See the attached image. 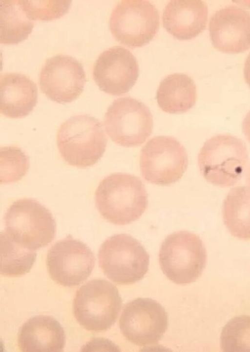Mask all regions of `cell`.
I'll list each match as a JSON object with an SVG mask.
<instances>
[{
  "instance_id": "6da1fadb",
  "label": "cell",
  "mask_w": 250,
  "mask_h": 352,
  "mask_svg": "<svg viewBox=\"0 0 250 352\" xmlns=\"http://www.w3.org/2000/svg\"><path fill=\"white\" fill-rule=\"evenodd\" d=\"M96 206L101 215L117 225L138 219L148 206L146 187L138 177L116 173L104 178L95 191Z\"/></svg>"
},
{
  "instance_id": "7a4b0ae2",
  "label": "cell",
  "mask_w": 250,
  "mask_h": 352,
  "mask_svg": "<svg viewBox=\"0 0 250 352\" xmlns=\"http://www.w3.org/2000/svg\"><path fill=\"white\" fill-rule=\"evenodd\" d=\"M57 143L61 157L68 164L84 168L101 158L107 138L99 120L89 115H78L61 124Z\"/></svg>"
},
{
  "instance_id": "3957f363",
  "label": "cell",
  "mask_w": 250,
  "mask_h": 352,
  "mask_svg": "<svg viewBox=\"0 0 250 352\" xmlns=\"http://www.w3.org/2000/svg\"><path fill=\"white\" fill-rule=\"evenodd\" d=\"M248 159V150L243 140L218 134L204 143L197 160L200 173L208 182L226 188L240 179Z\"/></svg>"
},
{
  "instance_id": "277c9868",
  "label": "cell",
  "mask_w": 250,
  "mask_h": 352,
  "mask_svg": "<svg viewBox=\"0 0 250 352\" xmlns=\"http://www.w3.org/2000/svg\"><path fill=\"white\" fill-rule=\"evenodd\" d=\"M204 244L197 235L179 231L168 235L160 246V267L168 279L177 284L195 281L202 274L207 263Z\"/></svg>"
},
{
  "instance_id": "5b68a950",
  "label": "cell",
  "mask_w": 250,
  "mask_h": 352,
  "mask_svg": "<svg viewBox=\"0 0 250 352\" xmlns=\"http://www.w3.org/2000/svg\"><path fill=\"white\" fill-rule=\"evenodd\" d=\"M5 233L18 243L37 250L48 246L56 235V223L51 212L37 200L14 201L4 215Z\"/></svg>"
},
{
  "instance_id": "8992f818",
  "label": "cell",
  "mask_w": 250,
  "mask_h": 352,
  "mask_svg": "<svg viewBox=\"0 0 250 352\" xmlns=\"http://www.w3.org/2000/svg\"><path fill=\"white\" fill-rule=\"evenodd\" d=\"M99 266L114 283L128 285L141 280L148 270L149 255L142 244L126 234L107 238L98 251Z\"/></svg>"
},
{
  "instance_id": "52a82bcc",
  "label": "cell",
  "mask_w": 250,
  "mask_h": 352,
  "mask_svg": "<svg viewBox=\"0 0 250 352\" xmlns=\"http://www.w3.org/2000/svg\"><path fill=\"white\" fill-rule=\"evenodd\" d=\"M122 305L117 287L102 279L90 280L77 291L73 312L78 323L88 331H105L116 321Z\"/></svg>"
},
{
  "instance_id": "ba28073f",
  "label": "cell",
  "mask_w": 250,
  "mask_h": 352,
  "mask_svg": "<svg viewBox=\"0 0 250 352\" xmlns=\"http://www.w3.org/2000/svg\"><path fill=\"white\" fill-rule=\"evenodd\" d=\"M104 125L110 139L118 145L136 147L152 134L153 116L142 102L129 97L113 101L105 114Z\"/></svg>"
},
{
  "instance_id": "9c48e42d",
  "label": "cell",
  "mask_w": 250,
  "mask_h": 352,
  "mask_svg": "<svg viewBox=\"0 0 250 352\" xmlns=\"http://www.w3.org/2000/svg\"><path fill=\"white\" fill-rule=\"evenodd\" d=\"M188 156L184 146L175 138L156 136L140 152L142 176L152 184L167 186L179 180L186 171Z\"/></svg>"
},
{
  "instance_id": "30bf717a",
  "label": "cell",
  "mask_w": 250,
  "mask_h": 352,
  "mask_svg": "<svg viewBox=\"0 0 250 352\" xmlns=\"http://www.w3.org/2000/svg\"><path fill=\"white\" fill-rule=\"evenodd\" d=\"M160 25L159 12L146 0H122L113 9L109 28L114 38L130 48L149 43Z\"/></svg>"
},
{
  "instance_id": "8fae6325",
  "label": "cell",
  "mask_w": 250,
  "mask_h": 352,
  "mask_svg": "<svg viewBox=\"0 0 250 352\" xmlns=\"http://www.w3.org/2000/svg\"><path fill=\"white\" fill-rule=\"evenodd\" d=\"M120 331L130 342L139 346L157 344L168 327L165 308L149 298H138L124 307L120 321Z\"/></svg>"
},
{
  "instance_id": "7c38bea8",
  "label": "cell",
  "mask_w": 250,
  "mask_h": 352,
  "mask_svg": "<svg viewBox=\"0 0 250 352\" xmlns=\"http://www.w3.org/2000/svg\"><path fill=\"white\" fill-rule=\"evenodd\" d=\"M95 263L90 248L70 235L57 241L47 254L46 265L50 277L66 287L82 283L90 275Z\"/></svg>"
},
{
  "instance_id": "4fadbf2b",
  "label": "cell",
  "mask_w": 250,
  "mask_h": 352,
  "mask_svg": "<svg viewBox=\"0 0 250 352\" xmlns=\"http://www.w3.org/2000/svg\"><path fill=\"white\" fill-rule=\"evenodd\" d=\"M86 82L81 63L74 58L57 55L46 59L40 74L42 92L58 103H70L83 93Z\"/></svg>"
},
{
  "instance_id": "5bb4252c",
  "label": "cell",
  "mask_w": 250,
  "mask_h": 352,
  "mask_svg": "<svg viewBox=\"0 0 250 352\" xmlns=\"http://www.w3.org/2000/svg\"><path fill=\"white\" fill-rule=\"evenodd\" d=\"M92 76L101 90L112 96H120L135 85L139 76V66L129 50L115 46L99 56Z\"/></svg>"
},
{
  "instance_id": "9a60e30c",
  "label": "cell",
  "mask_w": 250,
  "mask_h": 352,
  "mask_svg": "<svg viewBox=\"0 0 250 352\" xmlns=\"http://www.w3.org/2000/svg\"><path fill=\"white\" fill-rule=\"evenodd\" d=\"M213 46L226 54H238L250 48V12L234 5L215 12L209 23Z\"/></svg>"
},
{
  "instance_id": "2e32d148",
  "label": "cell",
  "mask_w": 250,
  "mask_h": 352,
  "mask_svg": "<svg viewBox=\"0 0 250 352\" xmlns=\"http://www.w3.org/2000/svg\"><path fill=\"white\" fill-rule=\"evenodd\" d=\"M208 9L201 0H171L163 14V26L179 40L196 37L206 28Z\"/></svg>"
},
{
  "instance_id": "e0dca14e",
  "label": "cell",
  "mask_w": 250,
  "mask_h": 352,
  "mask_svg": "<svg viewBox=\"0 0 250 352\" xmlns=\"http://www.w3.org/2000/svg\"><path fill=\"white\" fill-rule=\"evenodd\" d=\"M18 344L22 352H62L65 344V332L52 316L36 315L20 328Z\"/></svg>"
},
{
  "instance_id": "ac0fdd59",
  "label": "cell",
  "mask_w": 250,
  "mask_h": 352,
  "mask_svg": "<svg viewBox=\"0 0 250 352\" xmlns=\"http://www.w3.org/2000/svg\"><path fill=\"white\" fill-rule=\"evenodd\" d=\"M0 91V112L9 118H21L28 116L38 102L36 84L22 74H1Z\"/></svg>"
},
{
  "instance_id": "d6986e66",
  "label": "cell",
  "mask_w": 250,
  "mask_h": 352,
  "mask_svg": "<svg viewBox=\"0 0 250 352\" xmlns=\"http://www.w3.org/2000/svg\"><path fill=\"white\" fill-rule=\"evenodd\" d=\"M196 98L195 82L184 74L175 73L167 76L160 82L156 92L158 106L169 114L188 112L195 105Z\"/></svg>"
},
{
  "instance_id": "ffe728a7",
  "label": "cell",
  "mask_w": 250,
  "mask_h": 352,
  "mask_svg": "<svg viewBox=\"0 0 250 352\" xmlns=\"http://www.w3.org/2000/svg\"><path fill=\"white\" fill-rule=\"evenodd\" d=\"M224 224L232 235L242 240L250 239V189L240 186L232 188L223 205Z\"/></svg>"
},
{
  "instance_id": "44dd1931",
  "label": "cell",
  "mask_w": 250,
  "mask_h": 352,
  "mask_svg": "<svg viewBox=\"0 0 250 352\" xmlns=\"http://www.w3.org/2000/svg\"><path fill=\"white\" fill-rule=\"evenodd\" d=\"M0 43L17 44L31 33L33 21L23 10L20 0H1Z\"/></svg>"
},
{
  "instance_id": "7402d4cb",
  "label": "cell",
  "mask_w": 250,
  "mask_h": 352,
  "mask_svg": "<svg viewBox=\"0 0 250 352\" xmlns=\"http://www.w3.org/2000/svg\"><path fill=\"white\" fill-rule=\"evenodd\" d=\"M37 252L11 238L5 232L0 234V274L19 276L30 272L36 259Z\"/></svg>"
},
{
  "instance_id": "603a6c76",
  "label": "cell",
  "mask_w": 250,
  "mask_h": 352,
  "mask_svg": "<svg viewBox=\"0 0 250 352\" xmlns=\"http://www.w3.org/2000/svg\"><path fill=\"white\" fill-rule=\"evenodd\" d=\"M220 347L226 352H250V315H239L228 322L221 332Z\"/></svg>"
},
{
  "instance_id": "cb8c5ba5",
  "label": "cell",
  "mask_w": 250,
  "mask_h": 352,
  "mask_svg": "<svg viewBox=\"0 0 250 352\" xmlns=\"http://www.w3.org/2000/svg\"><path fill=\"white\" fill-rule=\"evenodd\" d=\"M0 158L1 184L17 182L28 172L29 157L21 148L17 146L1 147Z\"/></svg>"
},
{
  "instance_id": "d4e9b609",
  "label": "cell",
  "mask_w": 250,
  "mask_h": 352,
  "mask_svg": "<svg viewBox=\"0 0 250 352\" xmlns=\"http://www.w3.org/2000/svg\"><path fill=\"white\" fill-rule=\"evenodd\" d=\"M20 2L23 10L32 21L60 18L68 11L72 2L70 0H20Z\"/></svg>"
},
{
  "instance_id": "484cf974",
  "label": "cell",
  "mask_w": 250,
  "mask_h": 352,
  "mask_svg": "<svg viewBox=\"0 0 250 352\" xmlns=\"http://www.w3.org/2000/svg\"><path fill=\"white\" fill-rule=\"evenodd\" d=\"M242 131L245 137L250 143V111L246 115L243 120Z\"/></svg>"
},
{
  "instance_id": "4316f807",
  "label": "cell",
  "mask_w": 250,
  "mask_h": 352,
  "mask_svg": "<svg viewBox=\"0 0 250 352\" xmlns=\"http://www.w3.org/2000/svg\"><path fill=\"white\" fill-rule=\"evenodd\" d=\"M244 77L246 83L250 88V52L248 54L245 62Z\"/></svg>"
},
{
  "instance_id": "83f0119b",
  "label": "cell",
  "mask_w": 250,
  "mask_h": 352,
  "mask_svg": "<svg viewBox=\"0 0 250 352\" xmlns=\"http://www.w3.org/2000/svg\"><path fill=\"white\" fill-rule=\"evenodd\" d=\"M245 179L247 186L250 189V164L245 172Z\"/></svg>"
}]
</instances>
